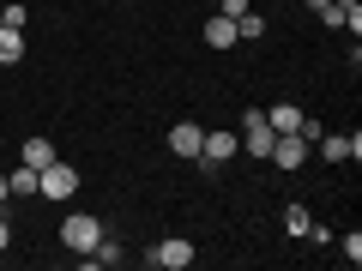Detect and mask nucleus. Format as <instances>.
<instances>
[{"mask_svg": "<svg viewBox=\"0 0 362 271\" xmlns=\"http://www.w3.org/2000/svg\"><path fill=\"white\" fill-rule=\"evenodd\" d=\"M13 61H25V30L0 25V66H13Z\"/></svg>", "mask_w": 362, "mask_h": 271, "instance_id": "obj_12", "label": "nucleus"}, {"mask_svg": "<svg viewBox=\"0 0 362 271\" xmlns=\"http://www.w3.org/2000/svg\"><path fill=\"white\" fill-rule=\"evenodd\" d=\"M314 145H320L326 163H356V157H350V133H320Z\"/></svg>", "mask_w": 362, "mask_h": 271, "instance_id": "obj_10", "label": "nucleus"}, {"mask_svg": "<svg viewBox=\"0 0 362 271\" xmlns=\"http://www.w3.org/2000/svg\"><path fill=\"white\" fill-rule=\"evenodd\" d=\"M54 157H61V151H54V145H49V139H42V133H30V139H25V145H18V163H30V169H37V175H42V169H49V163H54Z\"/></svg>", "mask_w": 362, "mask_h": 271, "instance_id": "obj_7", "label": "nucleus"}, {"mask_svg": "<svg viewBox=\"0 0 362 271\" xmlns=\"http://www.w3.org/2000/svg\"><path fill=\"white\" fill-rule=\"evenodd\" d=\"M344 259H350V265H362V235H356V229L344 235Z\"/></svg>", "mask_w": 362, "mask_h": 271, "instance_id": "obj_17", "label": "nucleus"}, {"mask_svg": "<svg viewBox=\"0 0 362 271\" xmlns=\"http://www.w3.org/2000/svg\"><path fill=\"white\" fill-rule=\"evenodd\" d=\"M97 241H103V223L90 217V211H73V217H61V247H66V253H90Z\"/></svg>", "mask_w": 362, "mask_h": 271, "instance_id": "obj_1", "label": "nucleus"}, {"mask_svg": "<svg viewBox=\"0 0 362 271\" xmlns=\"http://www.w3.org/2000/svg\"><path fill=\"white\" fill-rule=\"evenodd\" d=\"M308 6H314V13H326V6H338V0H308Z\"/></svg>", "mask_w": 362, "mask_h": 271, "instance_id": "obj_20", "label": "nucleus"}, {"mask_svg": "<svg viewBox=\"0 0 362 271\" xmlns=\"http://www.w3.org/2000/svg\"><path fill=\"white\" fill-rule=\"evenodd\" d=\"M145 265L151 271H187L194 265V241H187V235H163V241L145 253Z\"/></svg>", "mask_w": 362, "mask_h": 271, "instance_id": "obj_2", "label": "nucleus"}, {"mask_svg": "<svg viewBox=\"0 0 362 271\" xmlns=\"http://www.w3.org/2000/svg\"><path fill=\"white\" fill-rule=\"evenodd\" d=\"M247 6H254V0H218V13H223V18H242Z\"/></svg>", "mask_w": 362, "mask_h": 271, "instance_id": "obj_18", "label": "nucleus"}, {"mask_svg": "<svg viewBox=\"0 0 362 271\" xmlns=\"http://www.w3.org/2000/svg\"><path fill=\"white\" fill-rule=\"evenodd\" d=\"M308 139H302V133H278V139H272V163H278V169H302V163H308Z\"/></svg>", "mask_w": 362, "mask_h": 271, "instance_id": "obj_5", "label": "nucleus"}, {"mask_svg": "<svg viewBox=\"0 0 362 271\" xmlns=\"http://www.w3.org/2000/svg\"><path fill=\"white\" fill-rule=\"evenodd\" d=\"M284 229H290V235H308V229H314V217H308L302 205H290V211H284Z\"/></svg>", "mask_w": 362, "mask_h": 271, "instance_id": "obj_15", "label": "nucleus"}, {"mask_svg": "<svg viewBox=\"0 0 362 271\" xmlns=\"http://www.w3.org/2000/svg\"><path fill=\"white\" fill-rule=\"evenodd\" d=\"M6 181H13V193H18V199H30V193H37V169H30V163H18Z\"/></svg>", "mask_w": 362, "mask_h": 271, "instance_id": "obj_14", "label": "nucleus"}, {"mask_svg": "<svg viewBox=\"0 0 362 271\" xmlns=\"http://www.w3.org/2000/svg\"><path fill=\"white\" fill-rule=\"evenodd\" d=\"M6 199H13V181H6V175H0V205H6Z\"/></svg>", "mask_w": 362, "mask_h": 271, "instance_id": "obj_19", "label": "nucleus"}, {"mask_svg": "<svg viewBox=\"0 0 362 271\" xmlns=\"http://www.w3.org/2000/svg\"><path fill=\"white\" fill-rule=\"evenodd\" d=\"M25 18H30V6H18V0H13V6H0V25H13V30H25Z\"/></svg>", "mask_w": 362, "mask_h": 271, "instance_id": "obj_16", "label": "nucleus"}, {"mask_svg": "<svg viewBox=\"0 0 362 271\" xmlns=\"http://www.w3.org/2000/svg\"><path fill=\"white\" fill-rule=\"evenodd\" d=\"M266 121H272V133H302V109L296 103H272Z\"/></svg>", "mask_w": 362, "mask_h": 271, "instance_id": "obj_11", "label": "nucleus"}, {"mask_svg": "<svg viewBox=\"0 0 362 271\" xmlns=\"http://www.w3.org/2000/svg\"><path fill=\"white\" fill-rule=\"evenodd\" d=\"M235 151H242V139H235V133H206V139H199V163H206V169H223Z\"/></svg>", "mask_w": 362, "mask_h": 271, "instance_id": "obj_6", "label": "nucleus"}, {"mask_svg": "<svg viewBox=\"0 0 362 271\" xmlns=\"http://www.w3.org/2000/svg\"><path fill=\"white\" fill-rule=\"evenodd\" d=\"M37 193H42V199H73V193H78V169L54 157V163L37 175Z\"/></svg>", "mask_w": 362, "mask_h": 271, "instance_id": "obj_4", "label": "nucleus"}, {"mask_svg": "<svg viewBox=\"0 0 362 271\" xmlns=\"http://www.w3.org/2000/svg\"><path fill=\"white\" fill-rule=\"evenodd\" d=\"M235 139H242V151H247V157H272V139H278V133H272L266 109H247V115H242V133H235Z\"/></svg>", "mask_w": 362, "mask_h": 271, "instance_id": "obj_3", "label": "nucleus"}, {"mask_svg": "<svg viewBox=\"0 0 362 271\" xmlns=\"http://www.w3.org/2000/svg\"><path fill=\"white\" fill-rule=\"evenodd\" d=\"M235 42H242V37H235V18L211 13L206 18V49H235Z\"/></svg>", "mask_w": 362, "mask_h": 271, "instance_id": "obj_9", "label": "nucleus"}, {"mask_svg": "<svg viewBox=\"0 0 362 271\" xmlns=\"http://www.w3.org/2000/svg\"><path fill=\"white\" fill-rule=\"evenodd\" d=\"M338 6H362V0H338Z\"/></svg>", "mask_w": 362, "mask_h": 271, "instance_id": "obj_21", "label": "nucleus"}, {"mask_svg": "<svg viewBox=\"0 0 362 271\" xmlns=\"http://www.w3.org/2000/svg\"><path fill=\"white\" fill-rule=\"evenodd\" d=\"M235 37H247V42H259V37H266V13H254V6H247V13L235 18Z\"/></svg>", "mask_w": 362, "mask_h": 271, "instance_id": "obj_13", "label": "nucleus"}, {"mask_svg": "<svg viewBox=\"0 0 362 271\" xmlns=\"http://www.w3.org/2000/svg\"><path fill=\"white\" fill-rule=\"evenodd\" d=\"M199 139H206V133H199L194 121H175V127H169V151L175 157H199Z\"/></svg>", "mask_w": 362, "mask_h": 271, "instance_id": "obj_8", "label": "nucleus"}]
</instances>
